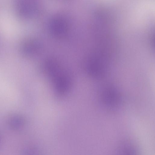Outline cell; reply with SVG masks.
<instances>
[{"mask_svg":"<svg viewBox=\"0 0 155 155\" xmlns=\"http://www.w3.org/2000/svg\"><path fill=\"white\" fill-rule=\"evenodd\" d=\"M99 99L104 107L110 110L117 108L121 101L119 92L115 88L111 86L106 87L101 90Z\"/></svg>","mask_w":155,"mask_h":155,"instance_id":"cell-1","label":"cell"},{"mask_svg":"<svg viewBox=\"0 0 155 155\" xmlns=\"http://www.w3.org/2000/svg\"><path fill=\"white\" fill-rule=\"evenodd\" d=\"M51 27L53 33L58 36L63 35L66 31L65 23L61 19L57 18L53 20Z\"/></svg>","mask_w":155,"mask_h":155,"instance_id":"cell-2","label":"cell"},{"mask_svg":"<svg viewBox=\"0 0 155 155\" xmlns=\"http://www.w3.org/2000/svg\"><path fill=\"white\" fill-rule=\"evenodd\" d=\"M118 152L123 154H134L137 152V148L131 141H124L121 143L118 148Z\"/></svg>","mask_w":155,"mask_h":155,"instance_id":"cell-3","label":"cell"},{"mask_svg":"<svg viewBox=\"0 0 155 155\" xmlns=\"http://www.w3.org/2000/svg\"><path fill=\"white\" fill-rule=\"evenodd\" d=\"M39 48L38 43L34 41H29L24 43L21 47V51L25 55L30 56L34 54Z\"/></svg>","mask_w":155,"mask_h":155,"instance_id":"cell-4","label":"cell"},{"mask_svg":"<svg viewBox=\"0 0 155 155\" xmlns=\"http://www.w3.org/2000/svg\"><path fill=\"white\" fill-rule=\"evenodd\" d=\"M69 87L68 81L65 78H59L56 81L55 90L59 95L61 96L65 94L68 90Z\"/></svg>","mask_w":155,"mask_h":155,"instance_id":"cell-5","label":"cell"},{"mask_svg":"<svg viewBox=\"0 0 155 155\" xmlns=\"http://www.w3.org/2000/svg\"><path fill=\"white\" fill-rule=\"evenodd\" d=\"M10 122L12 127L15 128L20 127L23 124L22 118L20 117L17 116L12 118Z\"/></svg>","mask_w":155,"mask_h":155,"instance_id":"cell-6","label":"cell"}]
</instances>
